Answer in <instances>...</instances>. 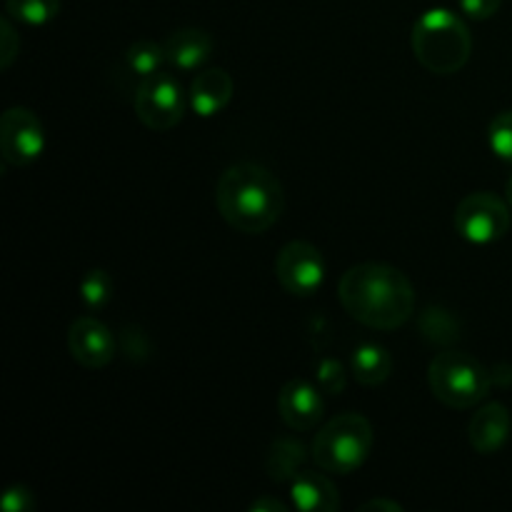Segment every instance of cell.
I'll return each mask as SVG.
<instances>
[{
	"label": "cell",
	"mask_w": 512,
	"mask_h": 512,
	"mask_svg": "<svg viewBox=\"0 0 512 512\" xmlns=\"http://www.w3.org/2000/svg\"><path fill=\"white\" fill-rule=\"evenodd\" d=\"M338 300L350 318L373 330H395L415 313V288L403 270L385 263L353 265L338 283Z\"/></svg>",
	"instance_id": "1"
},
{
	"label": "cell",
	"mask_w": 512,
	"mask_h": 512,
	"mask_svg": "<svg viewBox=\"0 0 512 512\" xmlns=\"http://www.w3.org/2000/svg\"><path fill=\"white\" fill-rule=\"evenodd\" d=\"M215 205L230 228L245 235H260L283 215L285 193L280 180L265 165L243 160L223 170L215 188Z\"/></svg>",
	"instance_id": "2"
},
{
	"label": "cell",
	"mask_w": 512,
	"mask_h": 512,
	"mask_svg": "<svg viewBox=\"0 0 512 512\" xmlns=\"http://www.w3.org/2000/svg\"><path fill=\"white\" fill-rule=\"evenodd\" d=\"M415 60L435 75H455L468 65L473 35L465 20L448 8H430L410 33Z\"/></svg>",
	"instance_id": "3"
},
{
	"label": "cell",
	"mask_w": 512,
	"mask_h": 512,
	"mask_svg": "<svg viewBox=\"0 0 512 512\" xmlns=\"http://www.w3.org/2000/svg\"><path fill=\"white\" fill-rule=\"evenodd\" d=\"M373 443L375 433L370 420L360 413H343L320 428L310 455H313V463L325 473L353 475L370 458Z\"/></svg>",
	"instance_id": "4"
},
{
	"label": "cell",
	"mask_w": 512,
	"mask_h": 512,
	"mask_svg": "<svg viewBox=\"0 0 512 512\" xmlns=\"http://www.w3.org/2000/svg\"><path fill=\"white\" fill-rule=\"evenodd\" d=\"M428 385L440 403L453 410H465L488 398L493 375L475 355L463 350H443L430 363Z\"/></svg>",
	"instance_id": "5"
},
{
	"label": "cell",
	"mask_w": 512,
	"mask_h": 512,
	"mask_svg": "<svg viewBox=\"0 0 512 512\" xmlns=\"http://www.w3.org/2000/svg\"><path fill=\"white\" fill-rule=\"evenodd\" d=\"M510 203L495 193H470L455 208V230L473 245H493L510 230Z\"/></svg>",
	"instance_id": "6"
},
{
	"label": "cell",
	"mask_w": 512,
	"mask_h": 512,
	"mask_svg": "<svg viewBox=\"0 0 512 512\" xmlns=\"http://www.w3.org/2000/svg\"><path fill=\"white\" fill-rule=\"evenodd\" d=\"M133 108L145 128L155 130V133L173 130L185 115L183 85L170 73H158L148 80H140Z\"/></svg>",
	"instance_id": "7"
},
{
	"label": "cell",
	"mask_w": 512,
	"mask_h": 512,
	"mask_svg": "<svg viewBox=\"0 0 512 512\" xmlns=\"http://www.w3.org/2000/svg\"><path fill=\"white\" fill-rule=\"evenodd\" d=\"M275 275L285 293L295 298H310L325 280V258L308 240H290L275 258Z\"/></svg>",
	"instance_id": "8"
},
{
	"label": "cell",
	"mask_w": 512,
	"mask_h": 512,
	"mask_svg": "<svg viewBox=\"0 0 512 512\" xmlns=\"http://www.w3.org/2000/svg\"><path fill=\"white\" fill-rule=\"evenodd\" d=\"M45 150L43 120L23 105H13L0 118V153L13 168L35 163Z\"/></svg>",
	"instance_id": "9"
},
{
	"label": "cell",
	"mask_w": 512,
	"mask_h": 512,
	"mask_svg": "<svg viewBox=\"0 0 512 512\" xmlns=\"http://www.w3.org/2000/svg\"><path fill=\"white\" fill-rule=\"evenodd\" d=\"M68 350L78 365L88 370H100L113 363L118 345L103 320L95 315H80L68 330Z\"/></svg>",
	"instance_id": "10"
},
{
	"label": "cell",
	"mask_w": 512,
	"mask_h": 512,
	"mask_svg": "<svg viewBox=\"0 0 512 512\" xmlns=\"http://www.w3.org/2000/svg\"><path fill=\"white\" fill-rule=\"evenodd\" d=\"M323 395L310 380L293 378L280 388L278 393V413L280 420L288 425L293 433L313 430L323 418Z\"/></svg>",
	"instance_id": "11"
},
{
	"label": "cell",
	"mask_w": 512,
	"mask_h": 512,
	"mask_svg": "<svg viewBox=\"0 0 512 512\" xmlns=\"http://www.w3.org/2000/svg\"><path fill=\"white\" fill-rule=\"evenodd\" d=\"M512 418L508 405L488 403L473 415L468 425V440L475 453L495 455L505 448L510 440Z\"/></svg>",
	"instance_id": "12"
},
{
	"label": "cell",
	"mask_w": 512,
	"mask_h": 512,
	"mask_svg": "<svg viewBox=\"0 0 512 512\" xmlns=\"http://www.w3.org/2000/svg\"><path fill=\"white\" fill-rule=\"evenodd\" d=\"M235 93L233 75L225 68H205L195 75L193 85H190V108L200 118H213V115L223 113L230 105Z\"/></svg>",
	"instance_id": "13"
},
{
	"label": "cell",
	"mask_w": 512,
	"mask_h": 512,
	"mask_svg": "<svg viewBox=\"0 0 512 512\" xmlns=\"http://www.w3.org/2000/svg\"><path fill=\"white\" fill-rule=\"evenodd\" d=\"M163 48L170 68L198 70L213 55V38L203 28H180L163 40Z\"/></svg>",
	"instance_id": "14"
},
{
	"label": "cell",
	"mask_w": 512,
	"mask_h": 512,
	"mask_svg": "<svg viewBox=\"0 0 512 512\" xmlns=\"http://www.w3.org/2000/svg\"><path fill=\"white\" fill-rule=\"evenodd\" d=\"M290 500L293 508L303 512H335L340 508L338 488L330 483V478L313 470H303L290 480Z\"/></svg>",
	"instance_id": "15"
},
{
	"label": "cell",
	"mask_w": 512,
	"mask_h": 512,
	"mask_svg": "<svg viewBox=\"0 0 512 512\" xmlns=\"http://www.w3.org/2000/svg\"><path fill=\"white\" fill-rule=\"evenodd\" d=\"M350 373L365 388H378L393 375V355L380 343H360L350 358Z\"/></svg>",
	"instance_id": "16"
},
{
	"label": "cell",
	"mask_w": 512,
	"mask_h": 512,
	"mask_svg": "<svg viewBox=\"0 0 512 512\" xmlns=\"http://www.w3.org/2000/svg\"><path fill=\"white\" fill-rule=\"evenodd\" d=\"M165 63H168V60H165L163 43H155V40H135V43L125 50V68H128V73L135 75L138 80H148L153 78V75H158Z\"/></svg>",
	"instance_id": "17"
},
{
	"label": "cell",
	"mask_w": 512,
	"mask_h": 512,
	"mask_svg": "<svg viewBox=\"0 0 512 512\" xmlns=\"http://www.w3.org/2000/svg\"><path fill=\"white\" fill-rule=\"evenodd\" d=\"M305 463V448L298 440H278L268 455V473L275 483L293 480Z\"/></svg>",
	"instance_id": "18"
},
{
	"label": "cell",
	"mask_w": 512,
	"mask_h": 512,
	"mask_svg": "<svg viewBox=\"0 0 512 512\" xmlns=\"http://www.w3.org/2000/svg\"><path fill=\"white\" fill-rule=\"evenodd\" d=\"M5 15L23 25H48L60 15V0H5Z\"/></svg>",
	"instance_id": "19"
},
{
	"label": "cell",
	"mask_w": 512,
	"mask_h": 512,
	"mask_svg": "<svg viewBox=\"0 0 512 512\" xmlns=\"http://www.w3.org/2000/svg\"><path fill=\"white\" fill-rule=\"evenodd\" d=\"M113 298V280L105 270H88L80 278V300L88 310H100Z\"/></svg>",
	"instance_id": "20"
},
{
	"label": "cell",
	"mask_w": 512,
	"mask_h": 512,
	"mask_svg": "<svg viewBox=\"0 0 512 512\" xmlns=\"http://www.w3.org/2000/svg\"><path fill=\"white\" fill-rule=\"evenodd\" d=\"M488 143L500 160L512 165V110H503L490 120Z\"/></svg>",
	"instance_id": "21"
},
{
	"label": "cell",
	"mask_w": 512,
	"mask_h": 512,
	"mask_svg": "<svg viewBox=\"0 0 512 512\" xmlns=\"http://www.w3.org/2000/svg\"><path fill=\"white\" fill-rule=\"evenodd\" d=\"M18 53H20V35L18 30H15L13 18L5 15V18L0 20V68L8 70Z\"/></svg>",
	"instance_id": "22"
},
{
	"label": "cell",
	"mask_w": 512,
	"mask_h": 512,
	"mask_svg": "<svg viewBox=\"0 0 512 512\" xmlns=\"http://www.w3.org/2000/svg\"><path fill=\"white\" fill-rule=\"evenodd\" d=\"M318 383L325 393L330 395H338L340 390L345 388V370L338 360L333 358H325L323 363L318 365Z\"/></svg>",
	"instance_id": "23"
},
{
	"label": "cell",
	"mask_w": 512,
	"mask_h": 512,
	"mask_svg": "<svg viewBox=\"0 0 512 512\" xmlns=\"http://www.w3.org/2000/svg\"><path fill=\"white\" fill-rule=\"evenodd\" d=\"M458 3L470 20H490L500 10L503 0H458Z\"/></svg>",
	"instance_id": "24"
},
{
	"label": "cell",
	"mask_w": 512,
	"mask_h": 512,
	"mask_svg": "<svg viewBox=\"0 0 512 512\" xmlns=\"http://www.w3.org/2000/svg\"><path fill=\"white\" fill-rule=\"evenodd\" d=\"M0 505H3L5 512H28L33 508V495L23 485H13V488L5 490Z\"/></svg>",
	"instance_id": "25"
},
{
	"label": "cell",
	"mask_w": 512,
	"mask_h": 512,
	"mask_svg": "<svg viewBox=\"0 0 512 512\" xmlns=\"http://www.w3.org/2000/svg\"><path fill=\"white\" fill-rule=\"evenodd\" d=\"M253 512H265V510H273V512H285L288 510V505L280 503V500H273V498H263L258 500V503H253V508H250Z\"/></svg>",
	"instance_id": "26"
},
{
	"label": "cell",
	"mask_w": 512,
	"mask_h": 512,
	"mask_svg": "<svg viewBox=\"0 0 512 512\" xmlns=\"http://www.w3.org/2000/svg\"><path fill=\"white\" fill-rule=\"evenodd\" d=\"M360 510H390V512H400L403 505L400 503H390V500H370V503L360 505Z\"/></svg>",
	"instance_id": "27"
},
{
	"label": "cell",
	"mask_w": 512,
	"mask_h": 512,
	"mask_svg": "<svg viewBox=\"0 0 512 512\" xmlns=\"http://www.w3.org/2000/svg\"><path fill=\"white\" fill-rule=\"evenodd\" d=\"M505 200H508L512 208V175L508 178V183H505Z\"/></svg>",
	"instance_id": "28"
}]
</instances>
